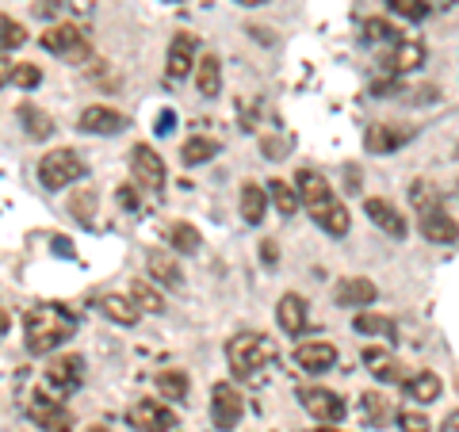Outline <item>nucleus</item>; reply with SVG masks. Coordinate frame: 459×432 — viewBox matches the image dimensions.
<instances>
[{"label":"nucleus","mask_w":459,"mask_h":432,"mask_svg":"<svg viewBox=\"0 0 459 432\" xmlns=\"http://www.w3.org/2000/svg\"><path fill=\"white\" fill-rule=\"evenodd\" d=\"M42 42V50H50L57 57H84V39L74 23H54L47 27V35L39 39Z\"/></svg>","instance_id":"12"},{"label":"nucleus","mask_w":459,"mask_h":432,"mask_svg":"<svg viewBox=\"0 0 459 432\" xmlns=\"http://www.w3.org/2000/svg\"><path fill=\"white\" fill-rule=\"evenodd\" d=\"M169 245L177 253H199V245H204V238H199V229L192 222H172L169 226Z\"/></svg>","instance_id":"30"},{"label":"nucleus","mask_w":459,"mask_h":432,"mask_svg":"<svg viewBox=\"0 0 459 432\" xmlns=\"http://www.w3.org/2000/svg\"><path fill=\"white\" fill-rule=\"evenodd\" d=\"M69 211H74L81 222H92V214H96V192H92V188H84L81 195H74V203H69Z\"/></svg>","instance_id":"38"},{"label":"nucleus","mask_w":459,"mask_h":432,"mask_svg":"<svg viewBox=\"0 0 459 432\" xmlns=\"http://www.w3.org/2000/svg\"><path fill=\"white\" fill-rule=\"evenodd\" d=\"M264 192L276 199V211L283 214V219H291V214L299 211V192H295L287 180H268V188H264Z\"/></svg>","instance_id":"34"},{"label":"nucleus","mask_w":459,"mask_h":432,"mask_svg":"<svg viewBox=\"0 0 459 432\" xmlns=\"http://www.w3.org/2000/svg\"><path fill=\"white\" fill-rule=\"evenodd\" d=\"M352 329L356 333H376V337H391L394 341V322L383 318V314H371V310H360L352 318Z\"/></svg>","instance_id":"31"},{"label":"nucleus","mask_w":459,"mask_h":432,"mask_svg":"<svg viewBox=\"0 0 459 432\" xmlns=\"http://www.w3.org/2000/svg\"><path fill=\"white\" fill-rule=\"evenodd\" d=\"M195 69V39L188 31H180L169 42V57H165V73L169 81H184Z\"/></svg>","instance_id":"14"},{"label":"nucleus","mask_w":459,"mask_h":432,"mask_svg":"<svg viewBox=\"0 0 459 432\" xmlns=\"http://www.w3.org/2000/svg\"><path fill=\"white\" fill-rule=\"evenodd\" d=\"M119 203H123V207H131V211L142 207V199H138V192H134V184H123V188H119Z\"/></svg>","instance_id":"41"},{"label":"nucleus","mask_w":459,"mask_h":432,"mask_svg":"<svg viewBox=\"0 0 459 432\" xmlns=\"http://www.w3.org/2000/svg\"><path fill=\"white\" fill-rule=\"evenodd\" d=\"M364 211H368V219L383 229V234H391V238H398V241L410 234V222L402 219V211H398L394 203H386V199H368Z\"/></svg>","instance_id":"16"},{"label":"nucleus","mask_w":459,"mask_h":432,"mask_svg":"<svg viewBox=\"0 0 459 432\" xmlns=\"http://www.w3.org/2000/svg\"><path fill=\"white\" fill-rule=\"evenodd\" d=\"M195 89L204 99H214L222 92V62H219V54H204L195 62Z\"/></svg>","instance_id":"19"},{"label":"nucleus","mask_w":459,"mask_h":432,"mask_svg":"<svg viewBox=\"0 0 459 432\" xmlns=\"http://www.w3.org/2000/svg\"><path fill=\"white\" fill-rule=\"evenodd\" d=\"M394 417H398V428H402V432H429V428H433L421 410H398Z\"/></svg>","instance_id":"36"},{"label":"nucleus","mask_w":459,"mask_h":432,"mask_svg":"<svg viewBox=\"0 0 459 432\" xmlns=\"http://www.w3.org/2000/svg\"><path fill=\"white\" fill-rule=\"evenodd\" d=\"M84 172H89V168H84L81 153H74V150H50L39 161V180H42V188H47V192L69 188V184L81 180Z\"/></svg>","instance_id":"4"},{"label":"nucleus","mask_w":459,"mask_h":432,"mask_svg":"<svg viewBox=\"0 0 459 432\" xmlns=\"http://www.w3.org/2000/svg\"><path fill=\"white\" fill-rule=\"evenodd\" d=\"M402 386H406V398L410 402H421V406H425V402H437L444 394V383H440L437 371H413V376L402 383Z\"/></svg>","instance_id":"21"},{"label":"nucleus","mask_w":459,"mask_h":432,"mask_svg":"<svg viewBox=\"0 0 459 432\" xmlns=\"http://www.w3.org/2000/svg\"><path fill=\"white\" fill-rule=\"evenodd\" d=\"M23 42H27L23 23H16L12 16H0V50H16Z\"/></svg>","instance_id":"35"},{"label":"nucleus","mask_w":459,"mask_h":432,"mask_svg":"<svg viewBox=\"0 0 459 432\" xmlns=\"http://www.w3.org/2000/svg\"><path fill=\"white\" fill-rule=\"evenodd\" d=\"M214 153H219V142H214V138H207V134H195V138H188V142H184V150H180V161L188 165V168H195V165H207Z\"/></svg>","instance_id":"26"},{"label":"nucleus","mask_w":459,"mask_h":432,"mask_svg":"<svg viewBox=\"0 0 459 432\" xmlns=\"http://www.w3.org/2000/svg\"><path fill=\"white\" fill-rule=\"evenodd\" d=\"M264 261L276 264V241H264Z\"/></svg>","instance_id":"46"},{"label":"nucleus","mask_w":459,"mask_h":432,"mask_svg":"<svg viewBox=\"0 0 459 432\" xmlns=\"http://www.w3.org/2000/svg\"><path fill=\"white\" fill-rule=\"evenodd\" d=\"M440 432H459V410H452L448 417H444V425H440Z\"/></svg>","instance_id":"44"},{"label":"nucleus","mask_w":459,"mask_h":432,"mask_svg":"<svg viewBox=\"0 0 459 432\" xmlns=\"http://www.w3.org/2000/svg\"><path fill=\"white\" fill-rule=\"evenodd\" d=\"M54 245H57V253H62V256H69V241L65 238H54Z\"/></svg>","instance_id":"48"},{"label":"nucleus","mask_w":459,"mask_h":432,"mask_svg":"<svg viewBox=\"0 0 459 432\" xmlns=\"http://www.w3.org/2000/svg\"><path fill=\"white\" fill-rule=\"evenodd\" d=\"M425 62V47L413 39H398L394 42V57H391V69L394 73H410V69H418Z\"/></svg>","instance_id":"25"},{"label":"nucleus","mask_w":459,"mask_h":432,"mask_svg":"<svg viewBox=\"0 0 459 432\" xmlns=\"http://www.w3.org/2000/svg\"><path fill=\"white\" fill-rule=\"evenodd\" d=\"M264 211H268V192L256 180H246L241 184V219H246L249 226H261Z\"/></svg>","instance_id":"23"},{"label":"nucleus","mask_w":459,"mask_h":432,"mask_svg":"<svg viewBox=\"0 0 459 432\" xmlns=\"http://www.w3.org/2000/svg\"><path fill=\"white\" fill-rule=\"evenodd\" d=\"M77 333V314L65 310L62 302H39L23 318V341L31 356H47L57 344H65Z\"/></svg>","instance_id":"1"},{"label":"nucleus","mask_w":459,"mask_h":432,"mask_svg":"<svg viewBox=\"0 0 459 432\" xmlns=\"http://www.w3.org/2000/svg\"><path fill=\"white\" fill-rule=\"evenodd\" d=\"M364 417H368V425H386L394 417V406H391V398L379 394V391H368L364 398Z\"/></svg>","instance_id":"32"},{"label":"nucleus","mask_w":459,"mask_h":432,"mask_svg":"<svg viewBox=\"0 0 459 432\" xmlns=\"http://www.w3.org/2000/svg\"><path fill=\"white\" fill-rule=\"evenodd\" d=\"M398 16H406V20H425L429 16V4L425 0H386Z\"/></svg>","instance_id":"39"},{"label":"nucleus","mask_w":459,"mask_h":432,"mask_svg":"<svg viewBox=\"0 0 459 432\" xmlns=\"http://www.w3.org/2000/svg\"><path fill=\"white\" fill-rule=\"evenodd\" d=\"M81 131L84 134H123L126 131V115L104 108V104H92L81 111Z\"/></svg>","instance_id":"15"},{"label":"nucleus","mask_w":459,"mask_h":432,"mask_svg":"<svg viewBox=\"0 0 459 432\" xmlns=\"http://www.w3.org/2000/svg\"><path fill=\"white\" fill-rule=\"evenodd\" d=\"M318 432H337V428H329V425H322V428H318Z\"/></svg>","instance_id":"51"},{"label":"nucleus","mask_w":459,"mask_h":432,"mask_svg":"<svg viewBox=\"0 0 459 432\" xmlns=\"http://www.w3.org/2000/svg\"><path fill=\"white\" fill-rule=\"evenodd\" d=\"M364 39L368 42H398V31L386 20H368L364 23Z\"/></svg>","instance_id":"37"},{"label":"nucleus","mask_w":459,"mask_h":432,"mask_svg":"<svg viewBox=\"0 0 459 432\" xmlns=\"http://www.w3.org/2000/svg\"><path fill=\"white\" fill-rule=\"evenodd\" d=\"M131 295H134V307H138V310H146V314H165V298H161V291H157L150 280H134V283H131Z\"/></svg>","instance_id":"29"},{"label":"nucleus","mask_w":459,"mask_h":432,"mask_svg":"<svg viewBox=\"0 0 459 432\" xmlns=\"http://www.w3.org/2000/svg\"><path fill=\"white\" fill-rule=\"evenodd\" d=\"M84 379V359L77 352H65V356H54L47 364V386L54 398H69L81 386Z\"/></svg>","instance_id":"5"},{"label":"nucleus","mask_w":459,"mask_h":432,"mask_svg":"<svg viewBox=\"0 0 459 432\" xmlns=\"http://www.w3.org/2000/svg\"><path fill=\"white\" fill-rule=\"evenodd\" d=\"M84 432H108L104 425H89V428H84Z\"/></svg>","instance_id":"50"},{"label":"nucleus","mask_w":459,"mask_h":432,"mask_svg":"<svg viewBox=\"0 0 459 432\" xmlns=\"http://www.w3.org/2000/svg\"><path fill=\"white\" fill-rule=\"evenodd\" d=\"M364 359H368V367H371V376H376L379 383H406L410 379V371L398 364V359H391V356H383L379 349H368L364 352Z\"/></svg>","instance_id":"24"},{"label":"nucleus","mask_w":459,"mask_h":432,"mask_svg":"<svg viewBox=\"0 0 459 432\" xmlns=\"http://www.w3.org/2000/svg\"><path fill=\"white\" fill-rule=\"evenodd\" d=\"M8 325H12V318H8V310H4V307H0V337H4V333H8Z\"/></svg>","instance_id":"47"},{"label":"nucleus","mask_w":459,"mask_h":432,"mask_svg":"<svg viewBox=\"0 0 459 432\" xmlns=\"http://www.w3.org/2000/svg\"><path fill=\"white\" fill-rule=\"evenodd\" d=\"M96 310L115 325H138V314H142L134 302L123 295H96Z\"/></svg>","instance_id":"20"},{"label":"nucleus","mask_w":459,"mask_h":432,"mask_svg":"<svg viewBox=\"0 0 459 432\" xmlns=\"http://www.w3.org/2000/svg\"><path fill=\"white\" fill-rule=\"evenodd\" d=\"M12 73H16V65H12L8 57H0V89H4V84H12Z\"/></svg>","instance_id":"43"},{"label":"nucleus","mask_w":459,"mask_h":432,"mask_svg":"<svg viewBox=\"0 0 459 432\" xmlns=\"http://www.w3.org/2000/svg\"><path fill=\"white\" fill-rule=\"evenodd\" d=\"M276 322H280L283 333L299 337V333L307 329V322H310V314H307V298H303V295H295V291H287V295L276 302Z\"/></svg>","instance_id":"17"},{"label":"nucleus","mask_w":459,"mask_h":432,"mask_svg":"<svg viewBox=\"0 0 459 432\" xmlns=\"http://www.w3.org/2000/svg\"><path fill=\"white\" fill-rule=\"evenodd\" d=\"M35 12H39V16H54V12H57V0H42V4H35Z\"/></svg>","instance_id":"45"},{"label":"nucleus","mask_w":459,"mask_h":432,"mask_svg":"<svg viewBox=\"0 0 459 432\" xmlns=\"http://www.w3.org/2000/svg\"><path fill=\"white\" fill-rule=\"evenodd\" d=\"M20 123H23L27 138H50L54 134V119L42 108H35V104H23L20 108Z\"/></svg>","instance_id":"27"},{"label":"nucleus","mask_w":459,"mask_h":432,"mask_svg":"<svg viewBox=\"0 0 459 432\" xmlns=\"http://www.w3.org/2000/svg\"><path fill=\"white\" fill-rule=\"evenodd\" d=\"M226 359H230V371L238 379H253L256 371H264L272 359H276V344H272L264 333H234L226 341Z\"/></svg>","instance_id":"3"},{"label":"nucleus","mask_w":459,"mask_h":432,"mask_svg":"<svg viewBox=\"0 0 459 432\" xmlns=\"http://www.w3.org/2000/svg\"><path fill=\"white\" fill-rule=\"evenodd\" d=\"M376 298H379V287L371 283V280H364V276L337 280V287H333V302H337V307L364 310V307H371V302H376Z\"/></svg>","instance_id":"13"},{"label":"nucleus","mask_w":459,"mask_h":432,"mask_svg":"<svg viewBox=\"0 0 459 432\" xmlns=\"http://www.w3.org/2000/svg\"><path fill=\"white\" fill-rule=\"evenodd\" d=\"M12 81H16L20 89H35V84L42 81V73H39V65H16V73H12Z\"/></svg>","instance_id":"40"},{"label":"nucleus","mask_w":459,"mask_h":432,"mask_svg":"<svg viewBox=\"0 0 459 432\" xmlns=\"http://www.w3.org/2000/svg\"><path fill=\"white\" fill-rule=\"evenodd\" d=\"M241 417H246V398L238 394V386H230V383H214V391H211V421L214 428H238L241 425Z\"/></svg>","instance_id":"6"},{"label":"nucleus","mask_w":459,"mask_h":432,"mask_svg":"<svg viewBox=\"0 0 459 432\" xmlns=\"http://www.w3.org/2000/svg\"><path fill=\"white\" fill-rule=\"evenodd\" d=\"M295 364L303 371H329L337 364V349L329 341H303L295 349Z\"/></svg>","instance_id":"18"},{"label":"nucleus","mask_w":459,"mask_h":432,"mask_svg":"<svg viewBox=\"0 0 459 432\" xmlns=\"http://www.w3.org/2000/svg\"><path fill=\"white\" fill-rule=\"evenodd\" d=\"M295 192H299V203H303L310 211V219L318 222L329 238H344L349 234V211H344V203L333 195V188L325 184V177H318L314 168H303L299 172V180H295Z\"/></svg>","instance_id":"2"},{"label":"nucleus","mask_w":459,"mask_h":432,"mask_svg":"<svg viewBox=\"0 0 459 432\" xmlns=\"http://www.w3.org/2000/svg\"><path fill=\"white\" fill-rule=\"evenodd\" d=\"M418 229H421V238H425V241H433V245H452V241L459 238L455 219H452V214L444 211L440 203L418 211Z\"/></svg>","instance_id":"11"},{"label":"nucleus","mask_w":459,"mask_h":432,"mask_svg":"<svg viewBox=\"0 0 459 432\" xmlns=\"http://www.w3.org/2000/svg\"><path fill=\"white\" fill-rule=\"evenodd\" d=\"M172 126H177V115H172V111H161V119H157V134H169Z\"/></svg>","instance_id":"42"},{"label":"nucleus","mask_w":459,"mask_h":432,"mask_svg":"<svg viewBox=\"0 0 459 432\" xmlns=\"http://www.w3.org/2000/svg\"><path fill=\"white\" fill-rule=\"evenodd\" d=\"M413 134H418V126H406V123H371L364 131V150L386 157V153H394V150L406 146Z\"/></svg>","instance_id":"8"},{"label":"nucleus","mask_w":459,"mask_h":432,"mask_svg":"<svg viewBox=\"0 0 459 432\" xmlns=\"http://www.w3.org/2000/svg\"><path fill=\"white\" fill-rule=\"evenodd\" d=\"M157 391H161L169 402H184L188 398V376L184 371H157Z\"/></svg>","instance_id":"33"},{"label":"nucleus","mask_w":459,"mask_h":432,"mask_svg":"<svg viewBox=\"0 0 459 432\" xmlns=\"http://www.w3.org/2000/svg\"><path fill=\"white\" fill-rule=\"evenodd\" d=\"M131 177H134L138 188H146V192L165 188V161L157 157L153 146H134L131 150Z\"/></svg>","instance_id":"9"},{"label":"nucleus","mask_w":459,"mask_h":432,"mask_svg":"<svg viewBox=\"0 0 459 432\" xmlns=\"http://www.w3.org/2000/svg\"><path fill=\"white\" fill-rule=\"evenodd\" d=\"M238 4H246V8H261V4H268V0H238Z\"/></svg>","instance_id":"49"},{"label":"nucleus","mask_w":459,"mask_h":432,"mask_svg":"<svg viewBox=\"0 0 459 432\" xmlns=\"http://www.w3.org/2000/svg\"><path fill=\"white\" fill-rule=\"evenodd\" d=\"M299 402H303V410L322 425H333V421H341V417L349 413L344 398L333 394V391H325V386H303V391H299Z\"/></svg>","instance_id":"7"},{"label":"nucleus","mask_w":459,"mask_h":432,"mask_svg":"<svg viewBox=\"0 0 459 432\" xmlns=\"http://www.w3.org/2000/svg\"><path fill=\"white\" fill-rule=\"evenodd\" d=\"M146 272H150V280L165 283V287H184V272H180V264L172 261L165 249H153L146 256Z\"/></svg>","instance_id":"22"},{"label":"nucleus","mask_w":459,"mask_h":432,"mask_svg":"<svg viewBox=\"0 0 459 432\" xmlns=\"http://www.w3.org/2000/svg\"><path fill=\"white\" fill-rule=\"evenodd\" d=\"M31 421L35 425H42V428H54V432H69V413L57 406V398H50L47 406H31Z\"/></svg>","instance_id":"28"},{"label":"nucleus","mask_w":459,"mask_h":432,"mask_svg":"<svg viewBox=\"0 0 459 432\" xmlns=\"http://www.w3.org/2000/svg\"><path fill=\"white\" fill-rule=\"evenodd\" d=\"M126 421H131V428H138V432H172L177 428V413H172L165 402L142 398L138 406H131Z\"/></svg>","instance_id":"10"}]
</instances>
